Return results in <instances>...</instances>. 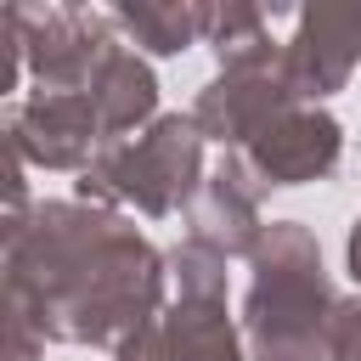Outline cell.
I'll return each mask as SVG.
<instances>
[{
    "mask_svg": "<svg viewBox=\"0 0 361 361\" xmlns=\"http://www.w3.org/2000/svg\"><path fill=\"white\" fill-rule=\"evenodd\" d=\"M169 254H158L118 209L39 197L28 226L6 237V299L23 305L51 344L118 350L169 305Z\"/></svg>",
    "mask_w": 361,
    "mask_h": 361,
    "instance_id": "1",
    "label": "cell"
},
{
    "mask_svg": "<svg viewBox=\"0 0 361 361\" xmlns=\"http://www.w3.org/2000/svg\"><path fill=\"white\" fill-rule=\"evenodd\" d=\"M243 293V350L248 361H327L333 322V276L322 265V243L305 220H271Z\"/></svg>",
    "mask_w": 361,
    "mask_h": 361,
    "instance_id": "2",
    "label": "cell"
},
{
    "mask_svg": "<svg viewBox=\"0 0 361 361\" xmlns=\"http://www.w3.org/2000/svg\"><path fill=\"white\" fill-rule=\"evenodd\" d=\"M203 130L192 113H158L141 135L107 141L79 175V203L135 209L147 220H169L192 209L203 186Z\"/></svg>",
    "mask_w": 361,
    "mask_h": 361,
    "instance_id": "3",
    "label": "cell"
},
{
    "mask_svg": "<svg viewBox=\"0 0 361 361\" xmlns=\"http://www.w3.org/2000/svg\"><path fill=\"white\" fill-rule=\"evenodd\" d=\"M34 90H85L124 51L118 28L96 6H17Z\"/></svg>",
    "mask_w": 361,
    "mask_h": 361,
    "instance_id": "4",
    "label": "cell"
},
{
    "mask_svg": "<svg viewBox=\"0 0 361 361\" xmlns=\"http://www.w3.org/2000/svg\"><path fill=\"white\" fill-rule=\"evenodd\" d=\"M0 141H11L28 169H90V158L107 147L102 113L85 90H34L23 102H6Z\"/></svg>",
    "mask_w": 361,
    "mask_h": 361,
    "instance_id": "5",
    "label": "cell"
},
{
    "mask_svg": "<svg viewBox=\"0 0 361 361\" xmlns=\"http://www.w3.org/2000/svg\"><path fill=\"white\" fill-rule=\"evenodd\" d=\"M293 107H305V102L282 79V56H276V62H254V68H220L197 90L192 118H197V130L209 141H220L226 152H243L254 135H265Z\"/></svg>",
    "mask_w": 361,
    "mask_h": 361,
    "instance_id": "6",
    "label": "cell"
},
{
    "mask_svg": "<svg viewBox=\"0 0 361 361\" xmlns=\"http://www.w3.org/2000/svg\"><path fill=\"white\" fill-rule=\"evenodd\" d=\"M361 68V6H305L282 39V79L305 107H322Z\"/></svg>",
    "mask_w": 361,
    "mask_h": 361,
    "instance_id": "7",
    "label": "cell"
},
{
    "mask_svg": "<svg viewBox=\"0 0 361 361\" xmlns=\"http://www.w3.org/2000/svg\"><path fill=\"white\" fill-rule=\"evenodd\" d=\"M338 158H344V124L327 107H293L243 147V164L254 169V180L265 192L327 180L338 169Z\"/></svg>",
    "mask_w": 361,
    "mask_h": 361,
    "instance_id": "8",
    "label": "cell"
},
{
    "mask_svg": "<svg viewBox=\"0 0 361 361\" xmlns=\"http://www.w3.org/2000/svg\"><path fill=\"white\" fill-rule=\"evenodd\" d=\"M265 197L271 192L254 180V169L243 164V152H226L203 175V186H197V197L186 209L192 237L209 243V248H220L226 259H254V248L265 237V214H259Z\"/></svg>",
    "mask_w": 361,
    "mask_h": 361,
    "instance_id": "9",
    "label": "cell"
},
{
    "mask_svg": "<svg viewBox=\"0 0 361 361\" xmlns=\"http://www.w3.org/2000/svg\"><path fill=\"white\" fill-rule=\"evenodd\" d=\"M124 45L147 56H180L209 39V6L203 0H118L107 6Z\"/></svg>",
    "mask_w": 361,
    "mask_h": 361,
    "instance_id": "10",
    "label": "cell"
},
{
    "mask_svg": "<svg viewBox=\"0 0 361 361\" xmlns=\"http://www.w3.org/2000/svg\"><path fill=\"white\" fill-rule=\"evenodd\" d=\"M90 102H96V113H102L107 141H130V135H141V130L158 118V73L147 68L141 51L124 45V51L102 68V79L90 85Z\"/></svg>",
    "mask_w": 361,
    "mask_h": 361,
    "instance_id": "11",
    "label": "cell"
},
{
    "mask_svg": "<svg viewBox=\"0 0 361 361\" xmlns=\"http://www.w3.org/2000/svg\"><path fill=\"white\" fill-rule=\"evenodd\" d=\"M169 361H248L243 322H231L226 299H175L164 316Z\"/></svg>",
    "mask_w": 361,
    "mask_h": 361,
    "instance_id": "12",
    "label": "cell"
},
{
    "mask_svg": "<svg viewBox=\"0 0 361 361\" xmlns=\"http://www.w3.org/2000/svg\"><path fill=\"white\" fill-rule=\"evenodd\" d=\"M220 68H254V62H276L282 45L271 39V11L265 6H248V0H226V6H209V39Z\"/></svg>",
    "mask_w": 361,
    "mask_h": 361,
    "instance_id": "13",
    "label": "cell"
},
{
    "mask_svg": "<svg viewBox=\"0 0 361 361\" xmlns=\"http://www.w3.org/2000/svg\"><path fill=\"white\" fill-rule=\"evenodd\" d=\"M169 282H175V299H226V254L186 237L169 248Z\"/></svg>",
    "mask_w": 361,
    "mask_h": 361,
    "instance_id": "14",
    "label": "cell"
},
{
    "mask_svg": "<svg viewBox=\"0 0 361 361\" xmlns=\"http://www.w3.org/2000/svg\"><path fill=\"white\" fill-rule=\"evenodd\" d=\"M327 361H361V293L333 305L327 322Z\"/></svg>",
    "mask_w": 361,
    "mask_h": 361,
    "instance_id": "15",
    "label": "cell"
},
{
    "mask_svg": "<svg viewBox=\"0 0 361 361\" xmlns=\"http://www.w3.org/2000/svg\"><path fill=\"white\" fill-rule=\"evenodd\" d=\"M45 327L23 310V305H11L6 299V361H45Z\"/></svg>",
    "mask_w": 361,
    "mask_h": 361,
    "instance_id": "16",
    "label": "cell"
},
{
    "mask_svg": "<svg viewBox=\"0 0 361 361\" xmlns=\"http://www.w3.org/2000/svg\"><path fill=\"white\" fill-rule=\"evenodd\" d=\"M113 361H169V338H164V322H147L141 333H130V338L113 350Z\"/></svg>",
    "mask_w": 361,
    "mask_h": 361,
    "instance_id": "17",
    "label": "cell"
},
{
    "mask_svg": "<svg viewBox=\"0 0 361 361\" xmlns=\"http://www.w3.org/2000/svg\"><path fill=\"white\" fill-rule=\"evenodd\" d=\"M344 265H350V276L361 282V214H355V226H350V237H344Z\"/></svg>",
    "mask_w": 361,
    "mask_h": 361,
    "instance_id": "18",
    "label": "cell"
}]
</instances>
